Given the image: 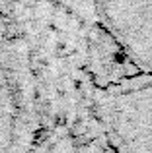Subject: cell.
<instances>
[{
	"mask_svg": "<svg viewBox=\"0 0 152 153\" xmlns=\"http://www.w3.org/2000/svg\"><path fill=\"white\" fill-rule=\"evenodd\" d=\"M43 128L31 153H113L96 114V95L119 78L111 62L55 56L35 66Z\"/></svg>",
	"mask_w": 152,
	"mask_h": 153,
	"instance_id": "1",
	"label": "cell"
},
{
	"mask_svg": "<svg viewBox=\"0 0 152 153\" xmlns=\"http://www.w3.org/2000/svg\"><path fill=\"white\" fill-rule=\"evenodd\" d=\"M43 128L41 91L20 33L0 29V153H31Z\"/></svg>",
	"mask_w": 152,
	"mask_h": 153,
	"instance_id": "2",
	"label": "cell"
},
{
	"mask_svg": "<svg viewBox=\"0 0 152 153\" xmlns=\"http://www.w3.org/2000/svg\"><path fill=\"white\" fill-rule=\"evenodd\" d=\"M96 114L113 153H152V76L133 72L102 87Z\"/></svg>",
	"mask_w": 152,
	"mask_h": 153,
	"instance_id": "3",
	"label": "cell"
},
{
	"mask_svg": "<svg viewBox=\"0 0 152 153\" xmlns=\"http://www.w3.org/2000/svg\"><path fill=\"white\" fill-rule=\"evenodd\" d=\"M94 4L131 64L152 76V0H94Z\"/></svg>",
	"mask_w": 152,
	"mask_h": 153,
	"instance_id": "4",
	"label": "cell"
}]
</instances>
